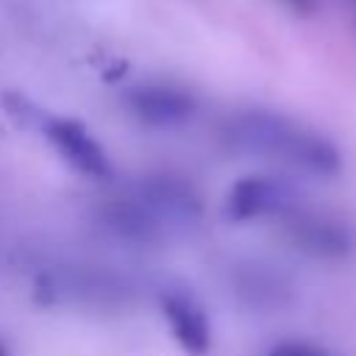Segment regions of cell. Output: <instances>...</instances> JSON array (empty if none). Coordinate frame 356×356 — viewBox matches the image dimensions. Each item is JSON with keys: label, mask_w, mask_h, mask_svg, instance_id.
Listing matches in <instances>:
<instances>
[{"label": "cell", "mask_w": 356, "mask_h": 356, "mask_svg": "<svg viewBox=\"0 0 356 356\" xmlns=\"http://www.w3.org/2000/svg\"><path fill=\"white\" fill-rule=\"evenodd\" d=\"M228 136L239 150L281 159L320 178L337 175L342 170L339 150L325 136L306 131L275 114H245L231 125Z\"/></svg>", "instance_id": "obj_1"}, {"label": "cell", "mask_w": 356, "mask_h": 356, "mask_svg": "<svg viewBox=\"0 0 356 356\" xmlns=\"http://www.w3.org/2000/svg\"><path fill=\"white\" fill-rule=\"evenodd\" d=\"M292 189L273 175H245L225 195V217L231 222H253L286 217L292 211Z\"/></svg>", "instance_id": "obj_2"}, {"label": "cell", "mask_w": 356, "mask_h": 356, "mask_svg": "<svg viewBox=\"0 0 356 356\" xmlns=\"http://www.w3.org/2000/svg\"><path fill=\"white\" fill-rule=\"evenodd\" d=\"M131 192L161 222L164 231L172 228V225H189L203 211L200 195L195 192V186L184 178H175V175L142 178Z\"/></svg>", "instance_id": "obj_3"}, {"label": "cell", "mask_w": 356, "mask_h": 356, "mask_svg": "<svg viewBox=\"0 0 356 356\" xmlns=\"http://www.w3.org/2000/svg\"><path fill=\"white\" fill-rule=\"evenodd\" d=\"M286 236L298 250H303L314 259H325V261L345 259L356 248V234L345 220L317 214V211L289 214Z\"/></svg>", "instance_id": "obj_4"}, {"label": "cell", "mask_w": 356, "mask_h": 356, "mask_svg": "<svg viewBox=\"0 0 356 356\" xmlns=\"http://www.w3.org/2000/svg\"><path fill=\"white\" fill-rule=\"evenodd\" d=\"M44 136L75 172H81L92 181L111 178V161H108L103 145L86 131V125L67 120V117H53L44 122Z\"/></svg>", "instance_id": "obj_5"}, {"label": "cell", "mask_w": 356, "mask_h": 356, "mask_svg": "<svg viewBox=\"0 0 356 356\" xmlns=\"http://www.w3.org/2000/svg\"><path fill=\"white\" fill-rule=\"evenodd\" d=\"M161 317L167 320L172 339L189 353V356H206L211 350V323L206 309L192 292L184 289H164L159 298Z\"/></svg>", "instance_id": "obj_6"}, {"label": "cell", "mask_w": 356, "mask_h": 356, "mask_svg": "<svg viewBox=\"0 0 356 356\" xmlns=\"http://www.w3.org/2000/svg\"><path fill=\"white\" fill-rule=\"evenodd\" d=\"M128 108L134 117H139L147 125H178L186 122L195 114V97L178 86H167V83H147V86H136L128 92L125 97Z\"/></svg>", "instance_id": "obj_7"}, {"label": "cell", "mask_w": 356, "mask_h": 356, "mask_svg": "<svg viewBox=\"0 0 356 356\" xmlns=\"http://www.w3.org/2000/svg\"><path fill=\"white\" fill-rule=\"evenodd\" d=\"M284 292L286 286L281 284V278L264 264H248L245 270H236V295H242L256 309L281 303Z\"/></svg>", "instance_id": "obj_8"}, {"label": "cell", "mask_w": 356, "mask_h": 356, "mask_svg": "<svg viewBox=\"0 0 356 356\" xmlns=\"http://www.w3.org/2000/svg\"><path fill=\"white\" fill-rule=\"evenodd\" d=\"M264 356H337V353L317 342H309V339H281V342L270 345V350Z\"/></svg>", "instance_id": "obj_9"}, {"label": "cell", "mask_w": 356, "mask_h": 356, "mask_svg": "<svg viewBox=\"0 0 356 356\" xmlns=\"http://www.w3.org/2000/svg\"><path fill=\"white\" fill-rule=\"evenodd\" d=\"M0 356H8V350H6V345L0 342Z\"/></svg>", "instance_id": "obj_10"}]
</instances>
